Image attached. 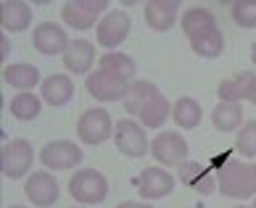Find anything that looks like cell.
I'll list each match as a JSON object with an SVG mask.
<instances>
[{
  "instance_id": "cell-1",
  "label": "cell",
  "mask_w": 256,
  "mask_h": 208,
  "mask_svg": "<svg viewBox=\"0 0 256 208\" xmlns=\"http://www.w3.org/2000/svg\"><path fill=\"white\" fill-rule=\"evenodd\" d=\"M216 185H220V193L224 198H235V201L256 198V164L227 158L216 169Z\"/></svg>"
},
{
  "instance_id": "cell-2",
  "label": "cell",
  "mask_w": 256,
  "mask_h": 208,
  "mask_svg": "<svg viewBox=\"0 0 256 208\" xmlns=\"http://www.w3.org/2000/svg\"><path fill=\"white\" fill-rule=\"evenodd\" d=\"M69 195L80 206H100L108 198V177L98 169H77L69 179Z\"/></svg>"
},
{
  "instance_id": "cell-3",
  "label": "cell",
  "mask_w": 256,
  "mask_h": 208,
  "mask_svg": "<svg viewBox=\"0 0 256 208\" xmlns=\"http://www.w3.org/2000/svg\"><path fill=\"white\" fill-rule=\"evenodd\" d=\"M114 145L127 158H143L150 150V140H148L146 127L140 121H135L132 116H124L114 127Z\"/></svg>"
},
{
  "instance_id": "cell-4",
  "label": "cell",
  "mask_w": 256,
  "mask_h": 208,
  "mask_svg": "<svg viewBox=\"0 0 256 208\" xmlns=\"http://www.w3.org/2000/svg\"><path fill=\"white\" fill-rule=\"evenodd\" d=\"M114 127H116V121L111 119V113L103 106H96L80 116L77 137L82 145H103L108 137H114Z\"/></svg>"
},
{
  "instance_id": "cell-5",
  "label": "cell",
  "mask_w": 256,
  "mask_h": 208,
  "mask_svg": "<svg viewBox=\"0 0 256 208\" xmlns=\"http://www.w3.org/2000/svg\"><path fill=\"white\" fill-rule=\"evenodd\" d=\"M32 161H34V148L30 140L24 137L8 140L3 145V153H0V172L6 179H22L32 169Z\"/></svg>"
},
{
  "instance_id": "cell-6",
  "label": "cell",
  "mask_w": 256,
  "mask_h": 208,
  "mask_svg": "<svg viewBox=\"0 0 256 208\" xmlns=\"http://www.w3.org/2000/svg\"><path fill=\"white\" fill-rule=\"evenodd\" d=\"M106 11H108L106 0H69L61 8V18L66 26H72L77 32H84L90 26H96L98 18H103Z\"/></svg>"
},
{
  "instance_id": "cell-7",
  "label": "cell",
  "mask_w": 256,
  "mask_h": 208,
  "mask_svg": "<svg viewBox=\"0 0 256 208\" xmlns=\"http://www.w3.org/2000/svg\"><path fill=\"white\" fill-rule=\"evenodd\" d=\"M82 148L72 140H50L48 145L40 150V164L50 172H66V169H74L82 164Z\"/></svg>"
},
{
  "instance_id": "cell-8",
  "label": "cell",
  "mask_w": 256,
  "mask_h": 208,
  "mask_svg": "<svg viewBox=\"0 0 256 208\" xmlns=\"http://www.w3.org/2000/svg\"><path fill=\"white\" fill-rule=\"evenodd\" d=\"M135 187L143 201H161V198H169L177 187V179L161 166H148L135 177Z\"/></svg>"
},
{
  "instance_id": "cell-9",
  "label": "cell",
  "mask_w": 256,
  "mask_h": 208,
  "mask_svg": "<svg viewBox=\"0 0 256 208\" xmlns=\"http://www.w3.org/2000/svg\"><path fill=\"white\" fill-rule=\"evenodd\" d=\"M150 156L161 166H180L188 161V140L180 132H158L150 140Z\"/></svg>"
},
{
  "instance_id": "cell-10",
  "label": "cell",
  "mask_w": 256,
  "mask_h": 208,
  "mask_svg": "<svg viewBox=\"0 0 256 208\" xmlns=\"http://www.w3.org/2000/svg\"><path fill=\"white\" fill-rule=\"evenodd\" d=\"M130 32H132V18L124 11H108L96 26V37L103 48H106V53L116 50L130 37Z\"/></svg>"
},
{
  "instance_id": "cell-11",
  "label": "cell",
  "mask_w": 256,
  "mask_h": 208,
  "mask_svg": "<svg viewBox=\"0 0 256 208\" xmlns=\"http://www.w3.org/2000/svg\"><path fill=\"white\" fill-rule=\"evenodd\" d=\"M24 193H26V201L37 208H50L58 203V195H61V187H58V179H56L50 172H34L26 177L24 182Z\"/></svg>"
},
{
  "instance_id": "cell-12",
  "label": "cell",
  "mask_w": 256,
  "mask_h": 208,
  "mask_svg": "<svg viewBox=\"0 0 256 208\" xmlns=\"http://www.w3.org/2000/svg\"><path fill=\"white\" fill-rule=\"evenodd\" d=\"M32 45H34V50L42 53V55H61L64 58V53L69 50L72 40H69V34H66V29L61 24L42 21L32 34Z\"/></svg>"
},
{
  "instance_id": "cell-13",
  "label": "cell",
  "mask_w": 256,
  "mask_h": 208,
  "mask_svg": "<svg viewBox=\"0 0 256 208\" xmlns=\"http://www.w3.org/2000/svg\"><path fill=\"white\" fill-rule=\"evenodd\" d=\"M177 182H182L185 187L196 190L198 195H214V190H220L212 169L198 164V161H190V158L177 166Z\"/></svg>"
},
{
  "instance_id": "cell-14",
  "label": "cell",
  "mask_w": 256,
  "mask_h": 208,
  "mask_svg": "<svg viewBox=\"0 0 256 208\" xmlns=\"http://www.w3.org/2000/svg\"><path fill=\"white\" fill-rule=\"evenodd\" d=\"M84 87H88V92L92 98H96L98 103H116V100H124L127 92H130V84L127 82H119L108 77L106 71H92L88 82H84Z\"/></svg>"
},
{
  "instance_id": "cell-15",
  "label": "cell",
  "mask_w": 256,
  "mask_h": 208,
  "mask_svg": "<svg viewBox=\"0 0 256 208\" xmlns=\"http://www.w3.org/2000/svg\"><path fill=\"white\" fill-rule=\"evenodd\" d=\"M143 16L148 29L169 32L180 21V0H148L143 5Z\"/></svg>"
},
{
  "instance_id": "cell-16",
  "label": "cell",
  "mask_w": 256,
  "mask_h": 208,
  "mask_svg": "<svg viewBox=\"0 0 256 208\" xmlns=\"http://www.w3.org/2000/svg\"><path fill=\"white\" fill-rule=\"evenodd\" d=\"M180 26H182V32L190 42H196V40H201V37L220 29V26H216V16L204 5L188 8V11L180 16Z\"/></svg>"
},
{
  "instance_id": "cell-17",
  "label": "cell",
  "mask_w": 256,
  "mask_h": 208,
  "mask_svg": "<svg viewBox=\"0 0 256 208\" xmlns=\"http://www.w3.org/2000/svg\"><path fill=\"white\" fill-rule=\"evenodd\" d=\"M92 63H98L96 58V45L90 40H72L69 50L64 53V69L77 77H90Z\"/></svg>"
},
{
  "instance_id": "cell-18",
  "label": "cell",
  "mask_w": 256,
  "mask_h": 208,
  "mask_svg": "<svg viewBox=\"0 0 256 208\" xmlns=\"http://www.w3.org/2000/svg\"><path fill=\"white\" fill-rule=\"evenodd\" d=\"M256 92V74L254 71H240L230 79H222L216 87V95L222 103H243L251 100Z\"/></svg>"
},
{
  "instance_id": "cell-19",
  "label": "cell",
  "mask_w": 256,
  "mask_h": 208,
  "mask_svg": "<svg viewBox=\"0 0 256 208\" xmlns=\"http://www.w3.org/2000/svg\"><path fill=\"white\" fill-rule=\"evenodd\" d=\"M40 98L53 108H61L66 103H72L74 98V82L66 77V74H50L45 77L40 84Z\"/></svg>"
},
{
  "instance_id": "cell-20",
  "label": "cell",
  "mask_w": 256,
  "mask_h": 208,
  "mask_svg": "<svg viewBox=\"0 0 256 208\" xmlns=\"http://www.w3.org/2000/svg\"><path fill=\"white\" fill-rule=\"evenodd\" d=\"M32 24V8L22 3V0H6L0 3V26L6 32H26Z\"/></svg>"
},
{
  "instance_id": "cell-21",
  "label": "cell",
  "mask_w": 256,
  "mask_h": 208,
  "mask_svg": "<svg viewBox=\"0 0 256 208\" xmlns=\"http://www.w3.org/2000/svg\"><path fill=\"white\" fill-rule=\"evenodd\" d=\"M98 66H100V71L108 74V77L119 79V82H127V84H132V79H135V74H138L135 58L127 53H119V50H111V53L103 55V58H98Z\"/></svg>"
},
{
  "instance_id": "cell-22",
  "label": "cell",
  "mask_w": 256,
  "mask_h": 208,
  "mask_svg": "<svg viewBox=\"0 0 256 208\" xmlns=\"http://www.w3.org/2000/svg\"><path fill=\"white\" fill-rule=\"evenodd\" d=\"M3 79H6V84H11V87L22 90V92H30L32 87L42 84L40 71L32 63H8L3 69Z\"/></svg>"
},
{
  "instance_id": "cell-23",
  "label": "cell",
  "mask_w": 256,
  "mask_h": 208,
  "mask_svg": "<svg viewBox=\"0 0 256 208\" xmlns=\"http://www.w3.org/2000/svg\"><path fill=\"white\" fill-rule=\"evenodd\" d=\"M172 121H174L180 129H196L204 121L201 103H198L196 98H190V95L177 98L174 106H172Z\"/></svg>"
},
{
  "instance_id": "cell-24",
  "label": "cell",
  "mask_w": 256,
  "mask_h": 208,
  "mask_svg": "<svg viewBox=\"0 0 256 208\" xmlns=\"http://www.w3.org/2000/svg\"><path fill=\"white\" fill-rule=\"evenodd\" d=\"M172 116V103L166 100V95H154L146 106L143 111L138 113V119H140V124H143L146 129H161L166 124V119Z\"/></svg>"
},
{
  "instance_id": "cell-25",
  "label": "cell",
  "mask_w": 256,
  "mask_h": 208,
  "mask_svg": "<svg viewBox=\"0 0 256 208\" xmlns=\"http://www.w3.org/2000/svg\"><path fill=\"white\" fill-rule=\"evenodd\" d=\"M158 92H161V90H158L150 79H138V82H132L127 98L122 100V106H124L127 116H138V113L143 111L146 103L154 98V95H158Z\"/></svg>"
},
{
  "instance_id": "cell-26",
  "label": "cell",
  "mask_w": 256,
  "mask_h": 208,
  "mask_svg": "<svg viewBox=\"0 0 256 208\" xmlns=\"http://www.w3.org/2000/svg\"><path fill=\"white\" fill-rule=\"evenodd\" d=\"M212 124L220 132H235L243 127V106L240 103H216L212 111Z\"/></svg>"
},
{
  "instance_id": "cell-27",
  "label": "cell",
  "mask_w": 256,
  "mask_h": 208,
  "mask_svg": "<svg viewBox=\"0 0 256 208\" xmlns=\"http://www.w3.org/2000/svg\"><path fill=\"white\" fill-rule=\"evenodd\" d=\"M42 98H37L34 92H18V95L11 98L8 103V111H11V116L18 119V121H34L37 116L42 113Z\"/></svg>"
},
{
  "instance_id": "cell-28",
  "label": "cell",
  "mask_w": 256,
  "mask_h": 208,
  "mask_svg": "<svg viewBox=\"0 0 256 208\" xmlns=\"http://www.w3.org/2000/svg\"><path fill=\"white\" fill-rule=\"evenodd\" d=\"M190 48H193L196 55H201V58H220L224 53V34H222V29H216L212 34L201 37V40L190 42Z\"/></svg>"
},
{
  "instance_id": "cell-29",
  "label": "cell",
  "mask_w": 256,
  "mask_h": 208,
  "mask_svg": "<svg viewBox=\"0 0 256 208\" xmlns=\"http://www.w3.org/2000/svg\"><path fill=\"white\" fill-rule=\"evenodd\" d=\"M230 13L240 29H256V0H235Z\"/></svg>"
},
{
  "instance_id": "cell-30",
  "label": "cell",
  "mask_w": 256,
  "mask_h": 208,
  "mask_svg": "<svg viewBox=\"0 0 256 208\" xmlns=\"http://www.w3.org/2000/svg\"><path fill=\"white\" fill-rule=\"evenodd\" d=\"M235 148H238V153L243 158H256V119L243 121V127L238 129Z\"/></svg>"
},
{
  "instance_id": "cell-31",
  "label": "cell",
  "mask_w": 256,
  "mask_h": 208,
  "mask_svg": "<svg viewBox=\"0 0 256 208\" xmlns=\"http://www.w3.org/2000/svg\"><path fill=\"white\" fill-rule=\"evenodd\" d=\"M116 208H154L150 203H135V201H124V203H119Z\"/></svg>"
},
{
  "instance_id": "cell-32",
  "label": "cell",
  "mask_w": 256,
  "mask_h": 208,
  "mask_svg": "<svg viewBox=\"0 0 256 208\" xmlns=\"http://www.w3.org/2000/svg\"><path fill=\"white\" fill-rule=\"evenodd\" d=\"M0 40H3V42H0V58H8V50H11V45H8V37L3 34V37H0Z\"/></svg>"
},
{
  "instance_id": "cell-33",
  "label": "cell",
  "mask_w": 256,
  "mask_h": 208,
  "mask_svg": "<svg viewBox=\"0 0 256 208\" xmlns=\"http://www.w3.org/2000/svg\"><path fill=\"white\" fill-rule=\"evenodd\" d=\"M251 61H254V63H256V42H254V45H251Z\"/></svg>"
},
{
  "instance_id": "cell-34",
  "label": "cell",
  "mask_w": 256,
  "mask_h": 208,
  "mask_svg": "<svg viewBox=\"0 0 256 208\" xmlns=\"http://www.w3.org/2000/svg\"><path fill=\"white\" fill-rule=\"evenodd\" d=\"M248 103H254V106H256V92H254V98H251V100H248Z\"/></svg>"
},
{
  "instance_id": "cell-35",
  "label": "cell",
  "mask_w": 256,
  "mask_h": 208,
  "mask_svg": "<svg viewBox=\"0 0 256 208\" xmlns=\"http://www.w3.org/2000/svg\"><path fill=\"white\" fill-rule=\"evenodd\" d=\"M8 208H24V206H8Z\"/></svg>"
},
{
  "instance_id": "cell-36",
  "label": "cell",
  "mask_w": 256,
  "mask_h": 208,
  "mask_svg": "<svg viewBox=\"0 0 256 208\" xmlns=\"http://www.w3.org/2000/svg\"><path fill=\"white\" fill-rule=\"evenodd\" d=\"M235 208H251V206H235Z\"/></svg>"
},
{
  "instance_id": "cell-37",
  "label": "cell",
  "mask_w": 256,
  "mask_h": 208,
  "mask_svg": "<svg viewBox=\"0 0 256 208\" xmlns=\"http://www.w3.org/2000/svg\"><path fill=\"white\" fill-rule=\"evenodd\" d=\"M193 208H204V206H193Z\"/></svg>"
},
{
  "instance_id": "cell-38",
  "label": "cell",
  "mask_w": 256,
  "mask_h": 208,
  "mask_svg": "<svg viewBox=\"0 0 256 208\" xmlns=\"http://www.w3.org/2000/svg\"><path fill=\"white\" fill-rule=\"evenodd\" d=\"M251 208H256V201H254V206H251Z\"/></svg>"
},
{
  "instance_id": "cell-39",
  "label": "cell",
  "mask_w": 256,
  "mask_h": 208,
  "mask_svg": "<svg viewBox=\"0 0 256 208\" xmlns=\"http://www.w3.org/2000/svg\"><path fill=\"white\" fill-rule=\"evenodd\" d=\"M74 208H82V206H74Z\"/></svg>"
}]
</instances>
